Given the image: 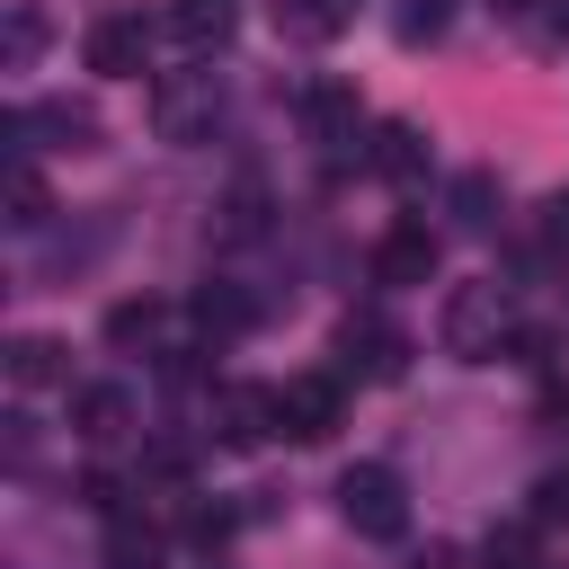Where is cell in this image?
<instances>
[{
  "mask_svg": "<svg viewBox=\"0 0 569 569\" xmlns=\"http://www.w3.org/2000/svg\"><path fill=\"white\" fill-rule=\"evenodd\" d=\"M507 320H516L507 284H498V276H471V284H453V293H445V311H436V338H445V356H462V365H489V356L507 347Z\"/></svg>",
  "mask_w": 569,
  "mask_h": 569,
  "instance_id": "obj_1",
  "label": "cell"
},
{
  "mask_svg": "<svg viewBox=\"0 0 569 569\" xmlns=\"http://www.w3.org/2000/svg\"><path fill=\"white\" fill-rule=\"evenodd\" d=\"M338 516H347V533H365V542H400V533H409V489H400V471H391V462H347V471H338Z\"/></svg>",
  "mask_w": 569,
  "mask_h": 569,
  "instance_id": "obj_2",
  "label": "cell"
},
{
  "mask_svg": "<svg viewBox=\"0 0 569 569\" xmlns=\"http://www.w3.org/2000/svg\"><path fill=\"white\" fill-rule=\"evenodd\" d=\"M213 116H222V80L213 71L151 80V133L160 142H213Z\"/></svg>",
  "mask_w": 569,
  "mask_h": 569,
  "instance_id": "obj_3",
  "label": "cell"
},
{
  "mask_svg": "<svg viewBox=\"0 0 569 569\" xmlns=\"http://www.w3.org/2000/svg\"><path fill=\"white\" fill-rule=\"evenodd\" d=\"M204 436L231 445V453L267 445V436H276V391H258V382H213V400H204Z\"/></svg>",
  "mask_w": 569,
  "mask_h": 569,
  "instance_id": "obj_4",
  "label": "cell"
},
{
  "mask_svg": "<svg viewBox=\"0 0 569 569\" xmlns=\"http://www.w3.org/2000/svg\"><path fill=\"white\" fill-rule=\"evenodd\" d=\"M338 373H284L276 382V427L293 436V445H320V436H338Z\"/></svg>",
  "mask_w": 569,
  "mask_h": 569,
  "instance_id": "obj_5",
  "label": "cell"
},
{
  "mask_svg": "<svg viewBox=\"0 0 569 569\" xmlns=\"http://www.w3.org/2000/svg\"><path fill=\"white\" fill-rule=\"evenodd\" d=\"M293 116H302V133L329 142V151H347V142L365 133V98H356L347 80H311V89L293 98Z\"/></svg>",
  "mask_w": 569,
  "mask_h": 569,
  "instance_id": "obj_6",
  "label": "cell"
},
{
  "mask_svg": "<svg viewBox=\"0 0 569 569\" xmlns=\"http://www.w3.org/2000/svg\"><path fill=\"white\" fill-rule=\"evenodd\" d=\"M427 276H436V231L409 213L373 240V284H427Z\"/></svg>",
  "mask_w": 569,
  "mask_h": 569,
  "instance_id": "obj_7",
  "label": "cell"
},
{
  "mask_svg": "<svg viewBox=\"0 0 569 569\" xmlns=\"http://www.w3.org/2000/svg\"><path fill=\"white\" fill-rule=\"evenodd\" d=\"M338 356H347V365H356L365 382H391V373L409 365V338H400L391 320H373V311H365V320L347 311V329H338Z\"/></svg>",
  "mask_w": 569,
  "mask_h": 569,
  "instance_id": "obj_8",
  "label": "cell"
},
{
  "mask_svg": "<svg viewBox=\"0 0 569 569\" xmlns=\"http://www.w3.org/2000/svg\"><path fill=\"white\" fill-rule=\"evenodd\" d=\"M80 53H89V71H107V80H133V71L151 62V27H142V18H98Z\"/></svg>",
  "mask_w": 569,
  "mask_h": 569,
  "instance_id": "obj_9",
  "label": "cell"
},
{
  "mask_svg": "<svg viewBox=\"0 0 569 569\" xmlns=\"http://www.w3.org/2000/svg\"><path fill=\"white\" fill-rule=\"evenodd\" d=\"M27 133H53V151H98V116L71 107V98H44V107L9 116V142H18V151H27Z\"/></svg>",
  "mask_w": 569,
  "mask_h": 569,
  "instance_id": "obj_10",
  "label": "cell"
},
{
  "mask_svg": "<svg viewBox=\"0 0 569 569\" xmlns=\"http://www.w3.org/2000/svg\"><path fill=\"white\" fill-rule=\"evenodd\" d=\"M124 427H133V391L124 382H80L71 391V436L80 445H116Z\"/></svg>",
  "mask_w": 569,
  "mask_h": 569,
  "instance_id": "obj_11",
  "label": "cell"
},
{
  "mask_svg": "<svg viewBox=\"0 0 569 569\" xmlns=\"http://www.w3.org/2000/svg\"><path fill=\"white\" fill-rule=\"evenodd\" d=\"M187 53H222L231 44V27H240V0H169V18H160Z\"/></svg>",
  "mask_w": 569,
  "mask_h": 569,
  "instance_id": "obj_12",
  "label": "cell"
},
{
  "mask_svg": "<svg viewBox=\"0 0 569 569\" xmlns=\"http://www.w3.org/2000/svg\"><path fill=\"white\" fill-rule=\"evenodd\" d=\"M356 27V0H276V36L284 44H338Z\"/></svg>",
  "mask_w": 569,
  "mask_h": 569,
  "instance_id": "obj_13",
  "label": "cell"
},
{
  "mask_svg": "<svg viewBox=\"0 0 569 569\" xmlns=\"http://www.w3.org/2000/svg\"><path fill=\"white\" fill-rule=\"evenodd\" d=\"M160 551H169V533H160L151 516H133V507H124V516H107V542H98V560H107V569H160Z\"/></svg>",
  "mask_w": 569,
  "mask_h": 569,
  "instance_id": "obj_14",
  "label": "cell"
},
{
  "mask_svg": "<svg viewBox=\"0 0 569 569\" xmlns=\"http://www.w3.org/2000/svg\"><path fill=\"white\" fill-rule=\"evenodd\" d=\"M382 178H400V187H418L427 178V133L418 124H373V151H365Z\"/></svg>",
  "mask_w": 569,
  "mask_h": 569,
  "instance_id": "obj_15",
  "label": "cell"
},
{
  "mask_svg": "<svg viewBox=\"0 0 569 569\" xmlns=\"http://www.w3.org/2000/svg\"><path fill=\"white\" fill-rule=\"evenodd\" d=\"M249 320H258V302H249L240 284H204V293H196V329H204V338H240Z\"/></svg>",
  "mask_w": 569,
  "mask_h": 569,
  "instance_id": "obj_16",
  "label": "cell"
},
{
  "mask_svg": "<svg viewBox=\"0 0 569 569\" xmlns=\"http://www.w3.org/2000/svg\"><path fill=\"white\" fill-rule=\"evenodd\" d=\"M71 365H62V338H9V382L18 391H44V382H62Z\"/></svg>",
  "mask_w": 569,
  "mask_h": 569,
  "instance_id": "obj_17",
  "label": "cell"
},
{
  "mask_svg": "<svg viewBox=\"0 0 569 569\" xmlns=\"http://www.w3.org/2000/svg\"><path fill=\"white\" fill-rule=\"evenodd\" d=\"M453 222H462V231H489V222H498V178H489V169H462V178H453Z\"/></svg>",
  "mask_w": 569,
  "mask_h": 569,
  "instance_id": "obj_18",
  "label": "cell"
},
{
  "mask_svg": "<svg viewBox=\"0 0 569 569\" xmlns=\"http://www.w3.org/2000/svg\"><path fill=\"white\" fill-rule=\"evenodd\" d=\"M160 329H169V311H160L151 293H142V302H116V311H107V347H151Z\"/></svg>",
  "mask_w": 569,
  "mask_h": 569,
  "instance_id": "obj_19",
  "label": "cell"
},
{
  "mask_svg": "<svg viewBox=\"0 0 569 569\" xmlns=\"http://www.w3.org/2000/svg\"><path fill=\"white\" fill-rule=\"evenodd\" d=\"M445 18H453V0H400V9H391V36H400V44H436Z\"/></svg>",
  "mask_w": 569,
  "mask_h": 569,
  "instance_id": "obj_20",
  "label": "cell"
},
{
  "mask_svg": "<svg viewBox=\"0 0 569 569\" xmlns=\"http://www.w3.org/2000/svg\"><path fill=\"white\" fill-rule=\"evenodd\" d=\"M9 222H18V231H36V222H44V178L27 169V151L9 160Z\"/></svg>",
  "mask_w": 569,
  "mask_h": 569,
  "instance_id": "obj_21",
  "label": "cell"
},
{
  "mask_svg": "<svg viewBox=\"0 0 569 569\" xmlns=\"http://www.w3.org/2000/svg\"><path fill=\"white\" fill-rule=\"evenodd\" d=\"M0 44H9V71H27V62L44 53V18H36V9L18 0V9H9V36H0Z\"/></svg>",
  "mask_w": 569,
  "mask_h": 569,
  "instance_id": "obj_22",
  "label": "cell"
},
{
  "mask_svg": "<svg viewBox=\"0 0 569 569\" xmlns=\"http://www.w3.org/2000/svg\"><path fill=\"white\" fill-rule=\"evenodd\" d=\"M489 569H533V533H525V525L489 533Z\"/></svg>",
  "mask_w": 569,
  "mask_h": 569,
  "instance_id": "obj_23",
  "label": "cell"
},
{
  "mask_svg": "<svg viewBox=\"0 0 569 569\" xmlns=\"http://www.w3.org/2000/svg\"><path fill=\"white\" fill-rule=\"evenodd\" d=\"M80 498H89L98 516H124V480H116V471H89V480H80Z\"/></svg>",
  "mask_w": 569,
  "mask_h": 569,
  "instance_id": "obj_24",
  "label": "cell"
},
{
  "mask_svg": "<svg viewBox=\"0 0 569 569\" xmlns=\"http://www.w3.org/2000/svg\"><path fill=\"white\" fill-rule=\"evenodd\" d=\"M231 525H240V516H231V507H196V516H187V533H196V542H204V551H213V542H222V533H231Z\"/></svg>",
  "mask_w": 569,
  "mask_h": 569,
  "instance_id": "obj_25",
  "label": "cell"
},
{
  "mask_svg": "<svg viewBox=\"0 0 569 569\" xmlns=\"http://www.w3.org/2000/svg\"><path fill=\"white\" fill-rule=\"evenodd\" d=\"M507 365H551V338H542V329H516V338H507Z\"/></svg>",
  "mask_w": 569,
  "mask_h": 569,
  "instance_id": "obj_26",
  "label": "cell"
},
{
  "mask_svg": "<svg viewBox=\"0 0 569 569\" xmlns=\"http://www.w3.org/2000/svg\"><path fill=\"white\" fill-rule=\"evenodd\" d=\"M533 516H542V525H569V480H542V489H533Z\"/></svg>",
  "mask_w": 569,
  "mask_h": 569,
  "instance_id": "obj_27",
  "label": "cell"
},
{
  "mask_svg": "<svg viewBox=\"0 0 569 569\" xmlns=\"http://www.w3.org/2000/svg\"><path fill=\"white\" fill-rule=\"evenodd\" d=\"M551 240H569V187L551 196Z\"/></svg>",
  "mask_w": 569,
  "mask_h": 569,
  "instance_id": "obj_28",
  "label": "cell"
},
{
  "mask_svg": "<svg viewBox=\"0 0 569 569\" xmlns=\"http://www.w3.org/2000/svg\"><path fill=\"white\" fill-rule=\"evenodd\" d=\"M489 9H498V18H525V9H533V0H489Z\"/></svg>",
  "mask_w": 569,
  "mask_h": 569,
  "instance_id": "obj_29",
  "label": "cell"
},
{
  "mask_svg": "<svg viewBox=\"0 0 569 569\" xmlns=\"http://www.w3.org/2000/svg\"><path fill=\"white\" fill-rule=\"evenodd\" d=\"M551 27H560V36H569V0H551Z\"/></svg>",
  "mask_w": 569,
  "mask_h": 569,
  "instance_id": "obj_30",
  "label": "cell"
}]
</instances>
